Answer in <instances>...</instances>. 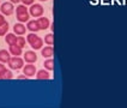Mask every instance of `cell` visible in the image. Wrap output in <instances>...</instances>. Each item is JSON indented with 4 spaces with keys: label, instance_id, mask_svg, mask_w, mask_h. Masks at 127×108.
<instances>
[{
    "label": "cell",
    "instance_id": "9a60e30c",
    "mask_svg": "<svg viewBox=\"0 0 127 108\" xmlns=\"http://www.w3.org/2000/svg\"><path fill=\"white\" fill-rule=\"evenodd\" d=\"M31 46V48H34V49H42V46H43V40L41 38V37H38L37 40H36L34 43H31L30 44Z\"/></svg>",
    "mask_w": 127,
    "mask_h": 108
},
{
    "label": "cell",
    "instance_id": "7402d4cb",
    "mask_svg": "<svg viewBox=\"0 0 127 108\" xmlns=\"http://www.w3.org/2000/svg\"><path fill=\"white\" fill-rule=\"evenodd\" d=\"M16 44H18L21 48H24V47H25V44H27V42H25V38H24V37H22V36L17 37V42H16Z\"/></svg>",
    "mask_w": 127,
    "mask_h": 108
},
{
    "label": "cell",
    "instance_id": "7c38bea8",
    "mask_svg": "<svg viewBox=\"0 0 127 108\" xmlns=\"http://www.w3.org/2000/svg\"><path fill=\"white\" fill-rule=\"evenodd\" d=\"M36 78L37 79H49L50 78V74L48 70H40L38 72H36Z\"/></svg>",
    "mask_w": 127,
    "mask_h": 108
},
{
    "label": "cell",
    "instance_id": "30bf717a",
    "mask_svg": "<svg viewBox=\"0 0 127 108\" xmlns=\"http://www.w3.org/2000/svg\"><path fill=\"white\" fill-rule=\"evenodd\" d=\"M53 53H54V49H53L52 46H47V47L42 48V50H41V54H42V57H44V58H52Z\"/></svg>",
    "mask_w": 127,
    "mask_h": 108
},
{
    "label": "cell",
    "instance_id": "44dd1931",
    "mask_svg": "<svg viewBox=\"0 0 127 108\" xmlns=\"http://www.w3.org/2000/svg\"><path fill=\"white\" fill-rule=\"evenodd\" d=\"M13 77V74H12V72L10 71V70H7L6 69V71L4 72L2 74H1V77H0V79H11Z\"/></svg>",
    "mask_w": 127,
    "mask_h": 108
},
{
    "label": "cell",
    "instance_id": "e0dca14e",
    "mask_svg": "<svg viewBox=\"0 0 127 108\" xmlns=\"http://www.w3.org/2000/svg\"><path fill=\"white\" fill-rule=\"evenodd\" d=\"M8 28H10V24H8L7 22L4 24V25H1V27H0V36L6 35V33L8 31Z\"/></svg>",
    "mask_w": 127,
    "mask_h": 108
},
{
    "label": "cell",
    "instance_id": "6da1fadb",
    "mask_svg": "<svg viewBox=\"0 0 127 108\" xmlns=\"http://www.w3.org/2000/svg\"><path fill=\"white\" fill-rule=\"evenodd\" d=\"M7 64H8V67H11L12 70H19V69H23L24 66V59L13 55V58H11Z\"/></svg>",
    "mask_w": 127,
    "mask_h": 108
},
{
    "label": "cell",
    "instance_id": "7a4b0ae2",
    "mask_svg": "<svg viewBox=\"0 0 127 108\" xmlns=\"http://www.w3.org/2000/svg\"><path fill=\"white\" fill-rule=\"evenodd\" d=\"M43 12H44V10H43V6L41 4H32L29 8V13L32 17H41Z\"/></svg>",
    "mask_w": 127,
    "mask_h": 108
},
{
    "label": "cell",
    "instance_id": "9c48e42d",
    "mask_svg": "<svg viewBox=\"0 0 127 108\" xmlns=\"http://www.w3.org/2000/svg\"><path fill=\"white\" fill-rule=\"evenodd\" d=\"M10 52H7L6 49H1L0 50V63H8L10 61Z\"/></svg>",
    "mask_w": 127,
    "mask_h": 108
},
{
    "label": "cell",
    "instance_id": "ba28073f",
    "mask_svg": "<svg viewBox=\"0 0 127 108\" xmlns=\"http://www.w3.org/2000/svg\"><path fill=\"white\" fill-rule=\"evenodd\" d=\"M22 48L18 46V44H11L10 46V53L14 55V57H21L22 55Z\"/></svg>",
    "mask_w": 127,
    "mask_h": 108
},
{
    "label": "cell",
    "instance_id": "d4e9b609",
    "mask_svg": "<svg viewBox=\"0 0 127 108\" xmlns=\"http://www.w3.org/2000/svg\"><path fill=\"white\" fill-rule=\"evenodd\" d=\"M5 71H6V67H5V66H4V64L1 63V64H0V77H1V74H2Z\"/></svg>",
    "mask_w": 127,
    "mask_h": 108
},
{
    "label": "cell",
    "instance_id": "5b68a950",
    "mask_svg": "<svg viewBox=\"0 0 127 108\" xmlns=\"http://www.w3.org/2000/svg\"><path fill=\"white\" fill-rule=\"evenodd\" d=\"M24 60L29 64H34V63L37 61V55H36V53L34 50H28L24 54Z\"/></svg>",
    "mask_w": 127,
    "mask_h": 108
},
{
    "label": "cell",
    "instance_id": "ffe728a7",
    "mask_svg": "<svg viewBox=\"0 0 127 108\" xmlns=\"http://www.w3.org/2000/svg\"><path fill=\"white\" fill-rule=\"evenodd\" d=\"M28 12V8L25 5H19V6H17L16 8V13L19 14V13H27Z\"/></svg>",
    "mask_w": 127,
    "mask_h": 108
},
{
    "label": "cell",
    "instance_id": "603a6c76",
    "mask_svg": "<svg viewBox=\"0 0 127 108\" xmlns=\"http://www.w3.org/2000/svg\"><path fill=\"white\" fill-rule=\"evenodd\" d=\"M34 1H35V0H22L23 5H25V6H27V5H30V6H31V5L34 4Z\"/></svg>",
    "mask_w": 127,
    "mask_h": 108
},
{
    "label": "cell",
    "instance_id": "cb8c5ba5",
    "mask_svg": "<svg viewBox=\"0 0 127 108\" xmlns=\"http://www.w3.org/2000/svg\"><path fill=\"white\" fill-rule=\"evenodd\" d=\"M5 23H6V21H5V17H4V14L1 13V14H0V27H1V25H4Z\"/></svg>",
    "mask_w": 127,
    "mask_h": 108
},
{
    "label": "cell",
    "instance_id": "4fadbf2b",
    "mask_svg": "<svg viewBox=\"0 0 127 108\" xmlns=\"http://www.w3.org/2000/svg\"><path fill=\"white\" fill-rule=\"evenodd\" d=\"M5 41H6V43L8 46L16 44V42H17V36H16V34H6Z\"/></svg>",
    "mask_w": 127,
    "mask_h": 108
},
{
    "label": "cell",
    "instance_id": "2e32d148",
    "mask_svg": "<svg viewBox=\"0 0 127 108\" xmlns=\"http://www.w3.org/2000/svg\"><path fill=\"white\" fill-rule=\"evenodd\" d=\"M29 18H30V13H29V12H27V13L17 14V19L19 21V23H25V22H29Z\"/></svg>",
    "mask_w": 127,
    "mask_h": 108
},
{
    "label": "cell",
    "instance_id": "8992f818",
    "mask_svg": "<svg viewBox=\"0 0 127 108\" xmlns=\"http://www.w3.org/2000/svg\"><path fill=\"white\" fill-rule=\"evenodd\" d=\"M36 22H37V24H38L40 30H46V29L49 28V25H50L49 19L46 18V17H38V19H36Z\"/></svg>",
    "mask_w": 127,
    "mask_h": 108
},
{
    "label": "cell",
    "instance_id": "3957f363",
    "mask_svg": "<svg viewBox=\"0 0 127 108\" xmlns=\"http://www.w3.org/2000/svg\"><path fill=\"white\" fill-rule=\"evenodd\" d=\"M13 10L14 7L12 2H4V4L0 5V11L4 16H11L13 13Z\"/></svg>",
    "mask_w": 127,
    "mask_h": 108
},
{
    "label": "cell",
    "instance_id": "5bb4252c",
    "mask_svg": "<svg viewBox=\"0 0 127 108\" xmlns=\"http://www.w3.org/2000/svg\"><path fill=\"white\" fill-rule=\"evenodd\" d=\"M43 66H44V69L46 70H48V71H52V70H54V60L53 59H47L44 63H43Z\"/></svg>",
    "mask_w": 127,
    "mask_h": 108
},
{
    "label": "cell",
    "instance_id": "52a82bcc",
    "mask_svg": "<svg viewBox=\"0 0 127 108\" xmlns=\"http://www.w3.org/2000/svg\"><path fill=\"white\" fill-rule=\"evenodd\" d=\"M27 30H28V29L25 28V25H24L23 23H17V24L13 25V31L16 35H19V36L24 35Z\"/></svg>",
    "mask_w": 127,
    "mask_h": 108
},
{
    "label": "cell",
    "instance_id": "d6986e66",
    "mask_svg": "<svg viewBox=\"0 0 127 108\" xmlns=\"http://www.w3.org/2000/svg\"><path fill=\"white\" fill-rule=\"evenodd\" d=\"M37 38H38V36L36 35L35 33H31V34H29L28 36H27V41H28L29 43H30V44H31V43H34L36 41V40H37Z\"/></svg>",
    "mask_w": 127,
    "mask_h": 108
},
{
    "label": "cell",
    "instance_id": "83f0119b",
    "mask_svg": "<svg viewBox=\"0 0 127 108\" xmlns=\"http://www.w3.org/2000/svg\"><path fill=\"white\" fill-rule=\"evenodd\" d=\"M40 1H47V0H40Z\"/></svg>",
    "mask_w": 127,
    "mask_h": 108
},
{
    "label": "cell",
    "instance_id": "484cf974",
    "mask_svg": "<svg viewBox=\"0 0 127 108\" xmlns=\"http://www.w3.org/2000/svg\"><path fill=\"white\" fill-rule=\"evenodd\" d=\"M18 78H19V79H24V78H28V77L23 73V74H21V76H18Z\"/></svg>",
    "mask_w": 127,
    "mask_h": 108
},
{
    "label": "cell",
    "instance_id": "8fae6325",
    "mask_svg": "<svg viewBox=\"0 0 127 108\" xmlns=\"http://www.w3.org/2000/svg\"><path fill=\"white\" fill-rule=\"evenodd\" d=\"M27 29L30 30L31 33H36V31H38L40 28H38V24H37V22L34 19V21H29L28 24H27Z\"/></svg>",
    "mask_w": 127,
    "mask_h": 108
},
{
    "label": "cell",
    "instance_id": "277c9868",
    "mask_svg": "<svg viewBox=\"0 0 127 108\" xmlns=\"http://www.w3.org/2000/svg\"><path fill=\"white\" fill-rule=\"evenodd\" d=\"M23 73H24L27 77H34L36 74L35 65L28 64V65H25V66H23Z\"/></svg>",
    "mask_w": 127,
    "mask_h": 108
},
{
    "label": "cell",
    "instance_id": "4316f807",
    "mask_svg": "<svg viewBox=\"0 0 127 108\" xmlns=\"http://www.w3.org/2000/svg\"><path fill=\"white\" fill-rule=\"evenodd\" d=\"M10 1H11L12 4H18V2H19V1H22V0H10Z\"/></svg>",
    "mask_w": 127,
    "mask_h": 108
},
{
    "label": "cell",
    "instance_id": "ac0fdd59",
    "mask_svg": "<svg viewBox=\"0 0 127 108\" xmlns=\"http://www.w3.org/2000/svg\"><path fill=\"white\" fill-rule=\"evenodd\" d=\"M44 42L47 43L48 46H52L54 43V36H53V34H47L46 37H44Z\"/></svg>",
    "mask_w": 127,
    "mask_h": 108
}]
</instances>
